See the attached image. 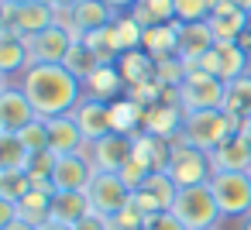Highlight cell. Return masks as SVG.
<instances>
[{"instance_id": "40", "label": "cell", "mask_w": 251, "mask_h": 230, "mask_svg": "<svg viewBox=\"0 0 251 230\" xmlns=\"http://www.w3.org/2000/svg\"><path fill=\"white\" fill-rule=\"evenodd\" d=\"M73 230H110V216H103V213H97V209H90Z\"/></svg>"}, {"instance_id": "24", "label": "cell", "mask_w": 251, "mask_h": 230, "mask_svg": "<svg viewBox=\"0 0 251 230\" xmlns=\"http://www.w3.org/2000/svg\"><path fill=\"white\" fill-rule=\"evenodd\" d=\"M35 62H31V48L25 38L11 35V38H0V72L4 76H14V72H28Z\"/></svg>"}, {"instance_id": "42", "label": "cell", "mask_w": 251, "mask_h": 230, "mask_svg": "<svg viewBox=\"0 0 251 230\" xmlns=\"http://www.w3.org/2000/svg\"><path fill=\"white\" fill-rule=\"evenodd\" d=\"M0 230H38V227H35V223H28V220H14V223L0 227Z\"/></svg>"}, {"instance_id": "28", "label": "cell", "mask_w": 251, "mask_h": 230, "mask_svg": "<svg viewBox=\"0 0 251 230\" xmlns=\"http://www.w3.org/2000/svg\"><path fill=\"white\" fill-rule=\"evenodd\" d=\"M52 196H55V189H31L21 203H18V209H21V220H28V223H35V227H42V223H49V213H52Z\"/></svg>"}, {"instance_id": "25", "label": "cell", "mask_w": 251, "mask_h": 230, "mask_svg": "<svg viewBox=\"0 0 251 230\" xmlns=\"http://www.w3.org/2000/svg\"><path fill=\"white\" fill-rule=\"evenodd\" d=\"M141 28H155V24H172L176 21V0H138L127 11Z\"/></svg>"}, {"instance_id": "15", "label": "cell", "mask_w": 251, "mask_h": 230, "mask_svg": "<svg viewBox=\"0 0 251 230\" xmlns=\"http://www.w3.org/2000/svg\"><path fill=\"white\" fill-rule=\"evenodd\" d=\"M213 172H248L251 168V138L248 131H234L220 148L210 151Z\"/></svg>"}, {"instance_id": "14", "label": "cell", "mask_w": 251, "mask_h": 230, "mask_svg": "<svg viewBox=\"0 0 251 230\" xmlns=\"http://www.w3.org/2000/svg\"><path fill=\"white\" fill-rule=\"evenodd\" d=\"M38 114H35L31 100L25 96L21 86H4V90H0V134H18Z\"/></svg>"}, {"instance_id": "13", "label": "cell", "mask_w": 251, "mask_h": 230, "mask_svg": "<svg viewBox=\"0 0 251 230\" xmlns=\"http://www.w3.org/2000/svg\"><path fill=\"white\" fill-rule=\"evenodd\" d=\"M86 155H90V161H93L97 172H121L124 161L134 155V138L114 131V134H107V138L86 144Z\"/></svg>"}, {"instance_id": "17", "label": "cell", "mask_w": 251, "mask_h": 230, "mask_svg": "<svg viewBox=\"0 0 251 230\" xmlns=\"http://www.w3.org/2000/svg\"><path fill=\"white\" fill-rule=\"evenodd\" d=\"M49 148L55 155H73V151H86V138L76 124L73 114L62 117H49Z\"/></svg>"}, {"instance_id": "33", "label": "cell", "mask_w": 251, "mask_h": 230, "mask_svg": "<svg viewBox=\"0 0 251 230\" xmlns=\"http://www.w3.org/2000/svg\"><path fill=\"white\" fill-rule=\"evenodd\" d=\"M31 155L18 134H0V168H28Z\"/></svg>"}, {"instance_id": "5", "label": "cell", "mask_w": 251, "mask_h": 230, "mask_svg": "<svg viewBox=\"0 0 251 230\" xmlns=\"http://www.w3.org/2000/svg\"><path fill=\"white\" fill-rule=\"evenodd\" d=\"M224 96H227V83L210 76V72H189L182 79V86L176 90V103L182 110H217L224 107Z\"/></svg>"}, {"instance_id": "35", "label": "cell", "mask_w": 251, "mask_h": 230, "mask_svg": "<svg viewBox=\"0 0 251 230\" xmlns=\"http://www.w3.org/2000/svg\"><path fill=\"white\" fill-rule=\"evenodd\" d=\"M114 38H117V45H121V55L124 52H134L138 45H141V38H145V28L127 14V18H117L114 21Z\"/></svg>"}, {"instance_id": "46", "label": "cell", "mask_w": 251, "mask_h": 230, "mask_svg": "<svg viewBox=\"0 0 251 230\" xmlns=\"http://www.w3.org/2000/svg\"><path fill=\"white\" fill-rule=\"evenodd\" d=\"M237 45H241V48H248V52H251V28H248V31H244V35H241V42H237Z\"/></svg>"}, {"instance_id": "39", "label": "cell", "mask_w": 251, "mask_h": 230, "mask_svg": "<svg viewBox=\"0 0 251 230\" xmlns=\"http://www.w3.org/2000/svg\"><path fill=\"white\" fill-rule=\"evenodd\" d=\"M145 230H186V223H182V220H179L172 209H165V213H155V216H148Z\"/></svg>"}, {"instance_id": "7", "label": "cell", "mask_w": 251, "mask_h": 230, "mask_svg": "<svg viewBox=\"0 0 251 230\" xmlns=\"http://www.w3.org/2000/svg\"><path fill=\"white\" fill-rule=\"evenodd\" d=\"M86 199H90V209L103 216H117L121 209L131 206V189L117 172H97L86 185Z\"/></svg>"}, {"instance_id": "41", "label": "cell", "mask_w": 251, "mask_h": 230, "mask_svg": "<svg viewBox=\"0 0 251 230\" xmlns=\"http://www.w3.org/2000/svg\"><path fill=\"white\" fill-rule=\"evenodd\" d=\"M45 4H52L55 11H73V7L79 4V0H45Z\"/></svg>"}, {"instance_id": "16", "label": "cell", "mask_w": 251, "mask_h": 230, "mask_svg": "<svg viewBox=\"0 0 251 230\" xmlns=\"http://www.w3.org/2000/svg\"><path fill=\"white\" fill-rule=\"evenodd\" d=\"M213 45H217V38H213V31H210V24H206V21L179 24V48H176V55L182 59L186 72H193V69H196V59H200V55H206Z\"/></svg>"}, {"instance_id": "18", "label": "cell", "mask_w": 251, "mask_h": 230, "mask_svg": "<svg viewBox=\"0 0 251 230\" xmlns=\"http://www.w3.org/2000/svg\"><path fill=\"white\" fill-rule=\"evenodd\" d=\"M182 117H186V110L179 103H169V107L158 103V107L145 110V134H155L162 141H176L182 131Z\"/></svg>"}, {"instance_id": "30", "label": "cell", "mask_w": 251, "mask_h": 230, "mask_svg": "<svg viewBox=\"0 0 251 230\" xmlns=\"http://www.w3.org/2000/svg\"><path fill=\"white\" fill-rule=\"evenodd\" d=\"M110 107H114V131L134 138L138 124H145V110H141V103H138V100H117V103H110Z\"/></svg>"}, {"instance_id": "51", "label": "cell", "mask_w": 251, "mask_h": 230, "mask_svg": "<svg viewBox=\"0 0 251 230\" xmlns=\"http://www.w3.org/2000/svg\"><path fill=\"white\" fill-rule=\"evenodd\" d=\"M248 179H251V168H248Z\"/></svg>"}, {"instance_id": "48", "label": "cell", "mask_w": 251, "mask_h": 230, "mask_svg": "<svg viewBox=\"0 0 251 230\" xmlns=\"http://www.w3.org/2000/svg\"><path fill=\"white\" fill-rule=\"evenodd\" d=\"M237 4H241V11H248V14H251V0H237Z\"/></svg>"}, {"instance_id": "32", "label": "cell", "mask_w": 251, "mask_h": 230, "mask_svg": "<svg viewBox=\"0 0 251 230\" xmlns=\"http://www.w3.org/2000/svg\"><path fill=\"white\" fill-rule=\"evenodd\" d=\"M186 76H189V72H186V66H182V59H179V55L155 59V83H158L162 90H179Z\"/></svg>"}, {"instance_id": "36", "label": "cell", "mask_w": 251, "mask_h": 230, "mask_svg": "<svg viewBox=\"0 0 251 230\" xmlns=\"http://www.w3.org/2000/svg\"><path fill=\"white\" fill-rule=\"evenodd\" d=\"M213 14V0H176V21L179 24H196Z\"/></svg>"}, {"instance_id": "26", "label": "cell", "mask_w": 251, "mask_h": 230, "mask_svg": "<svg viewBox=\"0 0 251 230\" xmlns=\"http://www.w3.org/2000/svg\"><path fill=\"white\" fill-rule=\"evenodd\" d=\"M121 76H124V83H131V86H141V83H151L155 79V59L148 55V52H124L121 59Z\"/></svg>"}, {"instance_id": "2", "label": "cell", "mask_w": 251, "mask_h": 230, "mask_svg": "<svg viewBox=\"0 0 251 230\" xmlns=\"http://www.w3.org/2000/svg\"><path fill=\"white\" fill-rule=\"evenodd\" d=\"M234 131H237V124L230 120V114H227L224 107H217V110H186L182 131H179L176 141H186V144H193V148H200V151L210 155V151L220 148Z\"/></svg>"}, {"instance_id": "50", "label": "cell", "mask_w": 251, "mask_h": 230, "mask_svg": "<svg viewBox=\"0 0 251 230\" xmlns=\"http://www.w3.org/2000/svg\"><path fill=\"white\" fill-rule=\"evenodd\" d=\"M248 138H251V127H248Z\"/></svg>"}, {"instance_id": "45", "label": "cell", "mask_w": 251, "mask_h": 230, "mask_svg": "<svg viewBox=\"0 0 251 230\" xmlns=\"http://www.w3.org/2000/svg\"><path fill=\"white\" fill-rule=\"evenodd\" d=\"M38 230H73V227H66V223H55V220H49V223H42Z\"/></svg>"}, {"instance_id": "38", "label": "cell", "mask_w": 251, "mask_h": 230, "mask_svg": "<svg viewBox=\"0 0 251 230\" xmlns=\"http://www.w3.org/2000/svg\"><path fill=\"white\" fill-rule=\"evenodd\" d=\"M145 223H148V216L138 206H127L117 216H110V230H145Z\"/></svg>"}, {"instance_id": "37", "label": "cell", "mask_w": 251, "mask_h": 230, "mask_svg": "<svg viewBox=\"0 0 251 230\" xmlns=\"http://www.w3.org/2000/svg\"><path fill=\"white\" fill-rule=\"evenodd\" d=\"M117 175H121V179L127 182V189L134 192V189H138V185H145V179L151 175V165H148L145 158H138V155H131V158L124 161V168H121Z\"/></svg>"}, {"instance_id": "22", "label": "cell", "mask_w": 251, "mask_h": 230, "mask_svg": "<svg viewBox=\"0 0 251 230\" xmlns=\"http://www.w3.org/2000/svg\"><path fill=\"white\" fill-rule=\"evenodd\" d=\"M86 213H90L86 192H55V196H52V213H49V220L66 223V227H76Z\"/></svg>"}, {"instance_id": "49", "label": "cell", "mask_w": 251, "mask_h": 230, "mask_svg": "<svg viewBox=\"0 0 251 230\" xmlns=\"http://www.w3.org/2000/svg\"><path fill=\"white\" fill-rule=\"evenodd\" d=\"M4 4H14V7H21V4H31V0H4Z\"/></svg>"}, {"instance_id": "12", "label": "cell", "mask_w": 251, "mask_h": 230, "mask_svg": "<svg viewBox=\"0 0 251 230\" xmlns=\"http://www.w3.org/2000/svg\"><path fill=\"white\" fill-rule=\"evenodd\" d=\"M73 117H76V124H79V131H83L86 144H93V141H100V138L114 134V107H110V100L83 96V100L76 103Z\"/></svg>"}, {"instance_id": "10", "label": "cell", "mask_w": 251, "mask_h": 230, "mask_svg": "<svg viewBox=\"0 0 251 230\" xmlns=\"http://www.w3.org/2000/svg\"><path fill=\"white\" fill-rule=\"evenodd\" d=\"M176 196H179V185H176L165 172H151V175L145 179V185H138V189L131 192V206H138L145 216H155V213L172 209Z\"/></svg>"}, {"instance_id": "23", "label": "cell", "mask_w": 251, "mask_h": 230, "mask_svg": "<svg viewBox=\"0 0 251 230\" xmlns=\"http://www.w3.org/2000/svg\"><path fill=\"white\" fill-rule=\"evenodd\" d=\"M141 48H145L151 59L176 55V48H179V21H172V24H155V28H145Z\"/></svg>"}, {"instance_id": "44", "label": "cell", "mask_w": 251, "mask_h": 230, "mask_svg": "<svg viewBox=\"0 0 251 230\" xmlns=\"http://www.w3.org/2000/svg\"><path fill=\"white\" fill-rule=\"evenodd\" d=\"M107 4H110L114 11H131V7L138 4V0H107Z\"/></svg>"}, {"instance_id": "43", "label": "cell", "mask_w": 251, "mask_h": 230, "mask_svg": "<svg viewBox=\"0 0 251 230\" xmlns=\"http://www.w3.org/2000/svg\"><path fill=\"white\" fill-rule=\"evenodd\" d=\"M234 7H241L237 0H213V14L217 11H234Z\"/></svg>"}, {"instance_id": "9", "label": "cell", "mask_w": 251, "mask_h": 230, "mask_svg": "<svg viewBox=\"0 0 251 230\" xmlns=\"http://www.w3.org/2000/svg\"><path fill=\"white\" fill-rule=\"evenodd\" d=\"M73 42H76V35H73L62 21H55V24L45 28L42 35L28 38L31 62H35V66H62L66 55H69V48H73Z\"/></svg>"}, {"instance_id": "8", "label": "cell", "mask_w": 251, "mask_h": 230, "mask_svg": "<svg viewBox=\"0 0 251 230\" xmlns=\"http://www.w3.org/2000/svg\"><path fill=\"white\" fill-rule=\"evenodd\" d=\"M117 18H121V11H114L107 0H79L73 11H59V21L76 38H83L90 31H100V28H110Z\"/></svg>"}, {"instance_id": "1", "label": "cell", "mask_w": 251, "mask_h": 230, "mask_svg": "<svg viewBox=\"0 0 251 230\" xmlns=\"http://www.w3.org/2000/svg\"><path fill=\"white\" fill-rule=\"evenodd\" d=\"M21 90L31 100L38 117H62L73 114L83 100V79L73 76L66 66H31L21 72Z\"/></svg>"}, {"instance_id": "4", "label": "cell", "mask_w": 251, "mask_h": 230, "mask_svg": "<svg viewBox=\"0 0 251 230\" xmlns=\"http://www.w3.org/2000/svg\"><path fill=\"white\" fill-rule=\"evenodd\" d=\"M165 175L179 185V189H189V185H203L213 179V165H210V155L186 144V141H172V151H169V161H165Z\"/></svg>"}, {"instance_id": "19", "label": "cell", "mask_w": 251, "mask_h": 230, "mask_svg": "<svg viewBox=\"0 0 251 230\" xmlns=\"http://www.w3.org/2000/svg\"><path fill=\"white\" fill-rule=\"evenodd\" d=\"M224 110L230 114V120L237 124V131L251 127V72L227 83V96H224Z\"/></svg>"}, {"instance_id": "31", "label": "cell", "mask_w": 251, "mask_h": 230, "mask_svg": "<svg viewBox=\"0 0 251 230\" xmlns=\"http://www.w3.org/2000/svg\"><path fill=\"white\" fill-rule=\"evenodd\" d=\"M62 66H66V69H69L73 76H79V79H86V76H90V72H93V69L100 66V59L93 55V48H90V45H86L83 38H76Z\"/></svg>"}, {"instance_id": "29", "label": "cell", "mask_w": 251, "mask_h": 230, "mask_svg": "<svg viewBox=\"0 0 251 230\" xmlns=\"http://www.w3.org/2000/svg\"><path fill=\"white\" fill-rule=\"evenodd\" d=\"M31 189H35V182L28 175V168H0V199L21 203Z\"/></svg>"}, {"instance_id": "3", "label": "cell", "mask_w": 251, "mask_h": 230, "mask_svg": "<svg viewBox=\"0 0 251 230\" xmlns=\"http://www.w3.org/2000/svg\"><path fill=\"white\" fill-rule=\"evenodd\" d=\"M172 213L186 223V230H213L217 220H220V206H217V199H213L210 182L179 189V196H176V203H172Z\"/></svg>"}, {"instance_id": "20", "label": "cell", "mask_w": 251, "mask_h": 230, "mask_svg": "<svg viewBox=\"0 0 251 230\" xmlns=\"http://www.w3.org/2000/svg\"><path fill=\"white\" fill-rule=\"evenodd\" d=\"M248 21H251V14L241 11V7H234V11H217V14L206 18V24H210V31H213V38H217V45L241 42V35L248 31Z\"/></svg>"}, {"instance_id": "21", "label": "cell", "mask_w": 251, "mask_h": 230, "mask_svg": "<svg viewBox=\"0 0 251 230\" xmlns=\"http://www.w3.org/2000/svg\"><path fill=\"white\" fill-rule=\"evenodd\" d=\"M217 52V76L224 83H234L241 76H248V62H251V52L241 48L237 42H227V45H213Z\"/></svg>"}, {"instance_id": "52", "label": "cell", "mask_w": 251, "mask_h": 230, "mask_svg": "<svg viewBox=\"0 0 251 230\" xmlns=\"http://www.w3.org/2000/svg\"><path fill=\"white\" fill-rule=\"evenodd\" d=\"M213 230H217V227H213Z\"/></svg>"}, {"instance_id": "47", "label": "cell", "mask_w": 251, "mask_h": 230, "mask_svg": "<svg viewBox=\"0 0 251 230\" xmlns=\"http://www.w3.org/2000/svg\"><path fill=\"white\" fill-rule=\"evenodd\" d=\"M237 230H251V213H248V216H241V227H237Z\"/></svg>"}, {"instance_id": "27", "label": "cell", "mask_w": 251, "mask_h": 230, "mask_svg": "<svg viewBox=\"0 0 251 230\" xmlns=\"http://www.w3.org/2000/svg\"><path fill=\"white\" fill-rule=\"evenodd\" d=\"M121 72L114 69V66H97L86 79H83V96H97V100H110L117 90H121Z\"/></svg>"}, {"instance_id": "6", "label": "cell", "mask_w": 251, "mask_h": 230, "mask_svg": "<svg viewBox=\"0 0 251 230\" xmlns=\"http://www.w3.org/2000/svg\"><path fill=\"white\" fill-rule=\"evenodd\" d=\"M213 199L220 206V216H248L251 213V179L248 172H213L210 179Z\"/></svg>"}, {"instance_id": "11", "label": "cell", "mask_w": 251, "mask_h": 230, "mask_svg": "<svg viewBox=\"0 0 251 230\" xmlns=\"http://www.w3.org/2000/svg\"><path fill=\"white\" fill-rule=\"evenodd\" d=\"M97 175L93 161L86 151H73V155H59L55 168H52V185L55 192H86L90 179Z\"/></svg>"}, {"instance_id": "34", "label": "cell", "mask_w": 251, "mask_h": 230, "mask_svg": "<svg viewBox=\"0 0 251 230\" xmlns=\"http://www.w3.org/2000/svg\"><path fill=\"white\" fill-rule=\"evenodd\" d=\"M18 138H21V144L28 148V155L52 151V148H49V120H45V117H35L28 127H21V131H18Z\"/></svg>"}]
</instances>
